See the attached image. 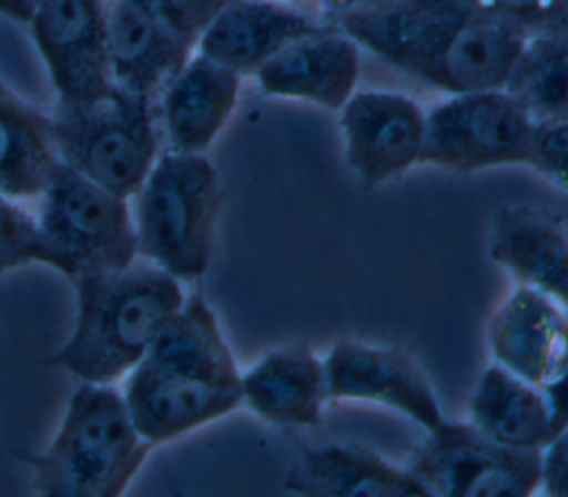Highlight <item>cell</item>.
Instances as JSON below:
<instances>
[{
    "instance_id": "6da1fadb",
    "label": "cell",
    "mask_w": 568,
    "mask_h": 497,
    "mask_svg": "<svg viewBox=\"0 0 568 497\" xmlns=\"http://www.w3.org/2000/svg\"><path fill=\"white\" fill-rule=\"evenodd\" d=\"M333 22L364 51L448 95L506 87L528 38L477 0H386Z\"/></svg>"
},
{
    "instance_id": "7a4b0ae2",
    "label": "cell",
    "mask_w": 568,
    "mask_h": 497,
    "mask_svg": "<svg viewBox=\"0 0 568 497\" xmlns=\"http://www.w3.org/2000/svg\"><path fill=\"white\" fill-rule=\"evenodd\" d=\"M240 377L213 308L193 293L126 373L122 395L138 433L158 446L233 413Z\"/></svg>"
},
{
    "instance_id": "3957f363",
    "label": "cell",
    "mask_w": 568,
    "mask_h": 497,
    "mask_svg": "<svg viewBox=\"0 0 568 497\" xmlns=\"http://www.w3.org/2000/svg\"><path fill=\"white\" fill-rule=\"evenodd\" d=\"M71 284L75 322L49 362L89 384L126 377L186 300L178 277L142 257L122 268L82 273Z\"/></svg>"
},
{
    "instance_id": "277c9868",
    "label": "cell",
    "mask_w": 568,
    "mask_h": 497,
    "mask_svg": "<svg viewBox=\"0 0 568 497\" xmlns=\"http://www.w3.org/2000/svg\"><path fill=\"white\" fill-rule=\"evenodd\" d=\"M151 448L122 390L80 382L55 435L31 462L33 490L44 497H120Z\"/></svg>"
},
{
    "instance_id": "5b68a950",
    "label": "cell",
    "mask_w": 568,
    "mask_h": 497,
    "mask_svg": "<svg viewBox=\"0 0 568 497\" xmlns=\"http://www.w3.org/2000/svg\"><path fill=\"white\" fill-rule=\"evenodd\" d=\"M220 180L206 153L162 149L131 197L138 257L180 282L202 277L211 264Z\"/></svg>"
},
{
    "instance_id": "8992f818",
    "label": "cell",
    "mask_w": 568,
    "mask_h": 497,
    "mask_svg": "<svg viewBox=\"0 0 568 497\" xmlns=\"http://www.w3.org/2000/svg\"><path fill=\"white\" fill-rule=\"evenodd\" d=\"M51 138L58 158L120 197H133L162 146L155 100L113 87L80 106H53Z\"/></svg>"
},
{
    "instance_id": "52a82bcc",
    "label": "cell",
    "mask_w": 568,
    "mask_h": 497,
    "mask_svg": "<svg viewBox=\"0 0 568 497\" xmlns=\"http://www.w3.org/2000/svg\"><path fill=\"white\" fill-rule=\"evenodd\" d=\"M38 224L69 282L138 260L131 200L80 175L62 160L38 197Z\"/></svg>"
},
{
    "instance_id": "ba28073f",
    "label": "cell",
    "mask_w": 568,
    "mask_h": 497,
    "mask_svg": "<svg viewBox=\"0 0 568 497\" xmlns=\"http://www.w3.org/2000/svg\"><path fill=\"white\" fill-rule=\"evenodd\" d=\"M541 453L513 448L473 422H446L428 430L406 468L442 497H526L541 486Z\"/></svg>"
},
{
    "instance_id": "9c48e42d",
    "label": "cell",
    "mask_w": 568,
    "mask_h": 497,
    "mask_svg": "<svg viewBox=\"0 0 568 497\" xmlns=\"http://www.w3.org/2000/svg\"><path fill=\"white\" fill-rule=\"evenodd\" d=\"M535 118L504 87L450 93L426 111L422 164L484 171L526 164Z\"/></svg>"
},
{
    "instance_id": "30bf717a",
    "label": "cell",
    "mask_w": 568,
    "mask_h": 497,
    "mask_svg": "<svg viewBox=\"0 0 568 497\" xmlns=\"http://www.w3.org/2000/svg\"><path fill=\"white\" fill-rule=\"evenodd\" d=\"M29 31L55 91V106H80L113 91L104 51V0H29Z\"/></svg>"
},
{
    "instance_id": "8fae6325",
    "label": "cell",
    "mask_w": 568,
    "mask_h": 497,
    "mask_svg": "<svg viewBox=\"0 0 568 497\" xmlns=\"http://www.w3.org/2000/svg\"><path fill=\"white\" fill-rule=\"evenodd\" d=\"M344 160L364 189L422 164L426 111L397 91H355L339 109Z\"/></svg>"
},
{
    "instance_id": "7c38bea8",
    "label": "cell",
    "mask_w": 568,
    "mask_h": 497,
    "mask_svg": "<svg viewBox=\"0 0 568 497\" xmlns=\"http://www.w3.org/2000/svg\"><path fill=\"white\" fill-rule=\"evenodd\" d=\"M488 346L499 366L546 393L568 377V313L517 282L490 315Z\"/></svg>"
},
{
    "instance_id": "4fadbf2b",
    "label": "cell",
    "mask_w": 568,
    "mask_h": 497,
    "mask_svg": "<svg viewBox=\"0 0 568 497\" xmlns=\"http://www.w3.org/2000/svg\"><path fill=\"white\" fill-rule=\"evenodd\" d=\"M328 399L375 402L422 428L442 424V406L419 366L399 348L337 342L324 357Z\"/></svg>"
},
{
    "instance_id": "5bb4252c",
    "label": "cell",
    "mask_w": 568,
    "mask_h": 497,
    "mask_svg": "<svg viewBox=\"0 0 568 497\" xmlns=\"http://www.w3.org/2000/svg\"><path fill=\"white\" fill-rule=\"evenodd\" d=\"M331 22L288 0H231L204 27L195 51L246 78L293 40Z\"/></svg>"
},
{
    "instance_id": "9a60e30c",
    "label": "cell",
    "mask_w": 568,
    "mask_h": 497,
    "mask_svg": "<svg viewBox=\"0 0 568 497\" xmlns=\"http://www.w3.org/2000/svg\"><path fill=\"white\" fill-rule=\"evenodd\" d=\"M362 47L335 22L293 40L253 75L271 98L304 100L339 111L357 91Z\"/></svg>"
},
{
    "instance_id": "2e32d148",
    "label": "cell",
    "mask_w": 568,
    "mask_h": 497,
    "mask_svg": "<svg viewBox=\"0 0 568 497\" xmlns=\"http://www.w3.org/2000/svg\"><path fill=\"white\" fill-rule=\"evenodd\" d=\"M240 84L237 73L193 51L155 98L162 146L206 153L237 106Z\"/></svg>"
},
{
    "instance_id": "e0dca14e",
    "label": "cell",
    "mask_w": 568,
    "mask_h": 497,
    "mask_svg": "<svg viewBox=\"0 0 568 497\" xmlns=\"http://www.w3.org/2000/svg\"><path fill=\"white\" fill-rule=\"evenodd\" d=\"M104 51L118 89L155 100L195 49L142 0H104Z\"/></svg>"
},
{
    "instance_id": "ac0fdd59",
    "label": "cell",
    "mask_w": 568,
    "mask_h": 497,
    "mask_svg": "<svg viewBox=\"0 0 568 497\" xmlns=\"http://www.w3.org/2000/svg\"><path fill=\"white\" fill-rule=\"evenodd\" d=\"M488 255L519 284L568 308V222L557 213L528 204L501 206L490 226Z\"/></svg>"
},
{
    "instance_id": "d6986e66",
    "label": "cell",
    "mask_w": 568,
    "mask_h": 497,
    "mask_svg": "<svg viewBox=\"0 0 568 497\" xmlns=\"http://www.w3.org/2000/svg\"><path fill=\"white\" fill-rule=\"evenodd\" d=\"M293 495L306 497H428L406 468L351 444H324L302 453L284 477Z\"/></svg>"
},
{
    "instance_id": "ffe728a7",
    "label": "cell",
    "mask_w": 568,
    "mask_h": 497,
    "mask_svg": "<svg viewBox=\"0 0 568 497\" xmlns=\"http://www.w3.org/2000/svg\"><path fill=\"white\" fill-rule=\"evenodd\" d=\"M240 386L242 404L275 426H317L328 399L324 359L302 346L264 353Z\"/></svg>"
},
{
    "instance_id": "44dd1931",
    "label": "cell",
    "mask_w": 568,
    "mask_h": 497,
    "mask_svg": "<svg viewBox=\"0 0 568 497\" xmlns=\"http://www.w3.org/2000/svg\"><path fill=\"white\" fill-rule=\"evenodd\" d=\"M468 422L499 444L544 450L555 426L544 390L493 362L477 379L468 402Z\"/></svg>"
},
{
    "instance_id": "7402d4cb",
    "label": "cell",
    "mask_w": 568,
    "mask_h": 497,
    "mask_svg": "<svg viewBox=\"0 0 568 497\" xmlns=\"http://www.w3.org/2000/svg\"><path fill=\"white\" fill-rule=\"evenodd\" d=\"M58 162L49 113L0 84V193L38 200Z\"/></svg>"
},
{
    "instance_id": "603a6c76",
    "label": "cell",
    "mask_w": 568,
    "mask_h": 497,
    "mask_svg": "<svg viewBox=\"0 0 568 497\" xmlns=\"http://www.w3.org/2000/svg\"><path fill=\"white\" fill-rule=\"evenodd\" d=\"M504 89L535 120H568V29L528 36Z\"/></svg>"
},
{
    "instance_id": "cb8c5ba5",
    "label": "cell",
    "mask_w": 568,
    "mask_h": 497,
    "mask_svg": "<svg viewBox=\"0 0 568 497\" xmlns=\"http://www.w3.org/2000/svg\"><path fill=\"white\" fill-rule=\"evenodd\" d=\"M31 264L55 268L53 248L36 213H29L18 200L0 193V275Z\"/></svg>"
},
{
    "instance_id": "d4e9b609",
    "label": "cell",
    "mask_w": 568,
    "mask_h": 497,
    "mask_svg": "<svg viewBox=\"0 0 568 497\" xmlns=\"http://www.w3.org/2000/svg\"><path fill=\"white\" fill-rule=\"evenodd\" d=\"M499 20L508 22L524 36L566 31L568 0H477Z\"/></svg>"
},
{
    "instance_id": "484cf974",
    "label": "cell",
    "mask_w": 568,
    "mask_h": 497,
    "mask_svg": "<svg viewBox=\"0 0 568 497\" xmlns=\"http://www.w3.org/2000/svg\"><path fill=\"white\" fill-rule=\"evenodd\" d=\"M526 164L568 193V120H535Z\"/></svg>"
},
{
    "instance_id": "4316f807",
    "label": "cell",
    "mask_w": 568,
    "mask_h": 497,
    "mask_svg": "<svg viewBox=\"0 0 568 497\" xmlns=\"http://www.w3.org/2000/svg\"><path fill=\"white\" fill-rule=\"evenodd\" d=\"M178 38L195 49L204 27L231 0H142Z\"/></svg>"
},
{
    "instance_id": "83f0119b",
    "label": "cell",
    "mask_w": 568,
    "mask_h": 497,
    "mask_svg": "<svg viewBox=\"0 0 568 497\" xmlns=\"http://www.w3.org/2000/svg\"><path fill=\"white\" fill-rule=\"evenodd\" d=\"M550 497H568V428L559 433L541 453V486Z\"/></svg>"
},
{
    "instance_id": "f1b7e54d",
    "label": "cell",
    "mask_w": 568,
    "mask_h": 497,
    "mask_svg": "<svg viewBox=\"0 0 568 497\" xmlns=\"http://www.w3.org/2000/svg\"><path fill=\"white\" fill-rule=\"evenodd\" d=\"M288 2H295V4L306 7L311 11H322L324 18L333 20L339 13L373 7V4H379V2H386V0H288Z\"/></svg>"
},
{
    "instance_id": "f546056e",
    "label": "cell",
    "mask_w": 568,
    "mask_h": 497,
    "mask_svg": "<svg viewBox=\"0 0 568 497\" xmlns=\"http://www.w3.org/2000/svg\"><path fill=\"white\" fill-rule=\"evenodd\" d=\"M0 16L27 24L31 16V2L29 0H0Z\"/></svg>"
},
{
    "instance_id": "4dcf8cb0",
    "label": "cell",
    "mask_w": 568,
    "mask_h": 497,
    "mask_svg": "<svg viewBox=\"0 0 568 497\" xmlns=\"http://www.w3.org/2000/svg\"><path fill=\"white\" fill-rule=\"evenodd\" d=\"M566 313H568V308H566Z\"/></svg>"
}]
</instances>
